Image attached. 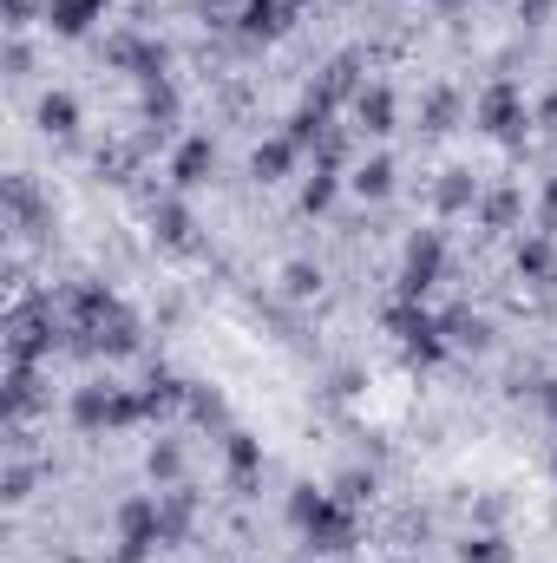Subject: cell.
Here are the masks:
<instances>
[{"instance_id":"cell-1","label":"cell","mask_w":557,"mask_h":563,"mask_svg":"<svg viewBox=\"0 0 557 563\" xmlns=\"http://www.w3.org/2000/svg\"><path fill=\"white\" fill-rule=\"evenodd\" d=\"M288 525L302 531V544H308V551H328V558L354 551V538H361L354 505H341V498H335V492H321V485H295V492H288Z\"/></svg>"},{"instance_id":"cell-2","label":"cell","mask_w":557,"mask_h":563,"mask_svg":"<svg viewBox=\"0 0 557 563\" xmlns=\"http://www.w3.org/2000/svg\"><path fill=\"white\" fill-rule=\"evenodd\" d=\"M472 119H479V132L499 144H525L532 132V106H525V86L518 79H492L479 99H472Z\"/></svg>"},{"instance_id":"cell-3","label":"cell","mask_w":557,"mask_h":563,"mask_svg":"<svg viewBox=\"0 0 557 563\" xmlns=\"http://www.w3.org/2000/svg\"><path fill=\"white\" fill-rule=\"evenodd\" d=\"M387 328L401 334V354H407L414 367H439V361L452 354V341H446L439 314H426V301H401V308L387 314Z\"/></svg>"},{"instance_id":"cell-4","label":"cell","mask_w":557,"mask_h":563,"mask_svg":"<svg viewBox=\"0 0 557 563\" xmlns=\"http://www.w3.org/2000/svg\"><path fill=\"white\" fill-rule=\"evenodd\" d=\"M439 276H446V236L439 230H414L407 256H401V301H426Z\"/></svg>"},{"instance_id":"cell-5","label":"cell","mask_w":557,"mask_h":563,"mask_svg":"<svg viewBox=\"0 0 557 563\" xmlns=\"http://www.w3.org/2000/svg\"><path fill=\"white\" fill-rule=\"evenodd\" d=\"M151 551H164V531H157V492H139L119 505V563H144Z\"/></svg>"},{"instance_id":"cell-6","label":"cell","mask_w":557,"mask_h":563,"mask_svg":"<svg viewBox=\"0 0 557 563\" xmlns=\"http://www.w3.org/2000/svg\"><path fill=\"white\" fill-rule=\"evenodd\" d=\"M210 170H217V144L204 132H190L171 151V190H197V184H210Z\"/></svg>"},{"instance_id":"cell-7","label":"cell","mask_w":557,"mask_h":563,"mask_svg":"<svg viewBox=\"0 0 557 563\" xmlns=\"http://www.w3.org/2000/svg\"><path fill=\"white\" fill-rule=\"evenodd\" d=\"M106 7L112 0H46V33H59V40H86L99 20H106Z\"/></svg>"},{"instance_id":"cell-8","label":"cell","mask_w":557,"mask_h":563,"mask_svg":"<svg viewBox=\"0 0 557 563\" xmlns=\"http://www.w3.org/2000/svg\"><path fill=\"white\" fill-rule=\"evenodd\" d=\"M295 13H302V0H243V33L250 40H282L295 26Z\"/></svg>"},{"instance_id":"cell-9","label":"cell","mask_w":557,"mask_h":563,"mask_svg":"<svg viewBox=\"0 0 557 563\" xmlns=\"http://www.w3.org/2000/svg\"><path fill=\"white\" fill-rule=\"evenodd\" d=\"M295 157H302V144L288 139V132H270V139L250 151V177H256V184H282V177L295 170Z\"/></svg>"},{"instance_id":"cell-10","label":"cell","mask_w":557,"mask_h":563,"mask_svg":"<svg viewBox=\"0 0 557 563\" xmlns=\"http://www.w3.org/2000/svg\"><path fill=\"white\" fill-rule=\"evenodd\" d=\"M354 119H361V132H374V139H387L394 132V86H381V79H368L361 92H354Z\"/></svg>"},{"instance_id":"cell-11","label":"cell","mask_w":557,"mask_h":563,"mask_svg":"<svg viewBox=\"0 0 557 563\" xmlns=\"http://www.w3.org/2000/svg\"><path fill=\"white\" fill-rule=\"evenodd\" d=\"M223 465H230L237 485H256V478H263V445H256L243 426H223Z\"/></svg>"},{"instance_id":"cell-12","label":"cell","mask_w":557,"mask_h":563,"mask_svg":"<svg viewBox=\"0 0 557 563\" xmlns=\"http://www.w3.org/2000/svg\"><path fill=\"white\" fill-rule=\"evenodd\" d=\"M190 525H197V498H190L184 485L157 492V531H164V544H184V538H190Z\"/></svg>"},{"instance_id":"cell-13","label":"cell","mask_w":557,"mask_h":563,"mask_svg":"<svg viewBox=\"0 0 557 563\" xmlns=\"http://www.w3.org/2000/svg\"><path fill=\"white\" fill-rule=\"evenodd\" d=\"M190 230H197V223H190V210H184L177 197H157V203H151V236H157V243L190 250Z\"/></svg>"},{"instance_id":"cell-14","label":"cell","mask_w":557,"mask_h":563,"mask_svg":"<svg viewBox=\"0 0 557 563\" xmlns=\"http://www.w3.org/2000/svg\"><path fill=\"white\" fill-rule=\"evenodd\" d=\"M439 328H446V341H452V347H472V354H485V347H492V321H485V314H472V308H446V314H439Z\"/></svg>"},{"instance_id":"cell-15","label":"cell","mask_w":557,"mask_h":563,"mask_svg":"<svg viewBox=\"0 0 557 563\" xmlns=\"http://www.w3.org/2000/svg\"><path fill=\"white\" fill-rule=\"evenodd\" d=\"M144 472H151V485H157V492L184 485V445H177V439H151V452H144Z\"/></svg>"},{"instance_id":"cell-16","label":"cell","mask_w":557,"mask_h":563,"mask_svg":"<svg viewBox=\"0 0 557 563\" xmlns=\"http://www.w3.org/2000/svg\"><path fill=\"white\" fill-rule=\"evenodd\" d=\"M551 263H557L551 230H525V243H518V276L525 282H551Z\"/></svg>"},{"instance_id":"cell-17","label":"cell","mask_w":557,"mask_h":563,"mask_svg":"<svg viewBox=\"0 0 557 563\" xmlns=\"http://www.w3.org/2000/svg\"><path fill=\"white\" fill-rule=\"evenodd\" d=\"M40 132H53V139H73V132H79L73 92H46V99H40Z\"/></svg>"},{"instance_id":"cell-18","label":"cell","mask_w":557,"mask_h":563,"mask_svg":"<svg viewBox=\"0 0 557 563\" xmlns=\"http://www.w3.org/2000/svg\"><path fill=\"white\" fill-rule=\"evenodd\" d=\"M348 184H354V197H374V203H381V197L394 190V157H361Z\"/></svg>"},{"instance_id":"cell-19","label":"cell","mask_w":557,"mask_h":563,"mask_svg":"<svg viewBox=\"0 0 557 563\" xmlns=\"http://www.w3.org/2000/svg\"><path fill=\"white\" fill-rule=\"evenodd\" d=\"M433 203L439 210H479V177L472 170H446L439 190H433Z\"/></svg>"},{"instance_id":"cell-20","label":"cell","mask_w":557,"mask_h":563,"mask_svg":"<svg viewBox=\"0 0 557 563\" xmlns=\"http://www.w3.org/2000/svg\"><path fill=\"white\" fill-rule=\"evenodd\" d=\"M518 210H525V190H512V184L492 190V197H479V223H485V230H512Z\"/></svg>"},{"instance_id":"cell-21","label":"cell","mask_w":557,"mask_h":563,"mask_svg":"<svg viewBox=\"0 0 557 563\" xmlns=\"http://www.w3.org/2000/svg\"><path fill=\"white\" fill-rule=\"evenodd\" d=\"M184 413L197 426H230V407H223V394H210V387H197L190 380V400H184Z\"/></svg>"},{"instance_id":"cell-22","label":"cell","mask_w":557,"mask_h":563,"mask_svg":"<svg viewBox=\"0 0 557 563\" xmlns=\"http://www.w3.org/2000/svg\"><path fill=\"white\" fill-rule=\"evenodd\" d=\"M144 119H151V125H171V119H177V92H171V79H144Z\"/></svg>"},{"instance_id":"cell-23","label":"cell","mask_w":557,"mask_h":563,"mask_svg":"<svg viewBox=\"0 0 557 563\" xmlns=\"http://www.w3.org/2000/svg\"><path fill=\"white\" fill-rule=\"evenodd\" d=\"M459 563H512V551H505V538H499V531H479V538H466V544H459Z\"/></svg>"},{"instance_id":"cell-24","label":"cell","mask_w":557,"mask_h":563,"mask_svg":"<svg viewBox=\"0 0 557 563\" xmlns=\"http://www.w3.org/2000/svg\"><path fill=\"white\" fill-rule=\"evenodd\" d=\"M335 190H341V184H335V170H321V164H315V177L302 184V210H308V217H321V210L335 203Z\"/></svg>"},{"instance_id":"cell-25","label":"cell","mask_w":557,"mask_h":563,"mask_svg":"<svg viewBox=\"0 0 557 563\" xmlns=\"http://www.w3.org/2000/svg\"><path fill=\"white\" fill-rule=\"evenodd\" d=\"M452 119H459V92L439 86V92L426 99V132H452Z\"/></svg>"},{"instance_id":"cell-26","label":"cell","mask_w":557,"mask_h":563,"mask_svg":"<svg viewBox=\"0 0 557 563\" xmlns=\"http://www.w3.org/2000/svg\"><path fill=\"white\" fill-rule=\"evenodd\" d=\"M335 498H341V505L374 498V472H341V478H335Z\"/></svg>"},{"instance_id":"cell-27","label":"cell","mask_w":557,"mask_h":563,"mask_svg":"<svg viewBox=\"0 0 557 563\" xmlns=\"http://www.w3.org/2000/svg\"><path fill=\"white\" fill-rule=\"evenodd\" d=\"M282 288L302 301V295H315V288H321V269H308V263H288V269H282Z\"/></svg>"},{"instance_id":"cell-28","label":"cell","mask_w":557,"mask_h":563,"mask_svg":"<svg viewBox=\"0 0 557 563\" xmlns=\"http://www.w3.org/2000/svg\"><path fill=\"white\" fill-rule=\"evenodd\" d=\"M7 498H13V505L33 498V465H13V472H7Z\"/></svg>"},{"instance_id":"cell-29","label":"cell","mask_w":557,"mask_h":563,"mask_svg":"<svg viewBox=\"0 0 557 563\" xmlns=\"http://www.w3.org/2000/svg\"><path fill=\"white\" fill-rule=\"evenodd\" d=\"M551 13H557V0H518V20H525V26H545Z\"/></svg>"},{"instance_id":"cell-30","label":"cell","mask_w":557,"mask_h":563,"mask_svg":"<svg viewBox=\"0 0 557 563\" xmlns=\"http://www.w3.org/2000/svg\"><path fill=\"white\" fill-rule=\"evenodd\" d=\"M532 119H538L545 132H557V92H551V99H545V106H538V112H532Z\"/></svg>"},{"instance_id":"cell-31","label":"cell","mask_w":557,"mask_h":563,"mask_svg":"<svg viewBox=\"0 0 557 563\" xmlns=\"http://www.w3.org/2000/svg\"><path fill=\"white\" fill-rule=\"evenodd\" d=\"M538 413H551V420H557V380H545V387H538Z\"/></svg>"},{"instance_id":"cell-32","label":"cell","mask_w":557,"mask_h":563,"mask_svg":"<svg viewBox=\"0 0 557 563\" xmlns=\"http://www.w3.org/2000/svg\"><path fill=\"white\" fill-rule=\"evenodd\" d=\"M545 230H557V184L545 190Z\"/></svg>"},{"instance_id":"cell-33","label":"cell","mask_w":557,"mask_h":563,"mask_svg":"<svg viewBox=\"0 0 557 563\" xmlns=\"http://www.w3.org/2000/svg\"><path fill=\"white\" fill-rule=\"evenodd\" d=\"M551 478H557V445H551Z\"/></svg>"}]
</instances>
